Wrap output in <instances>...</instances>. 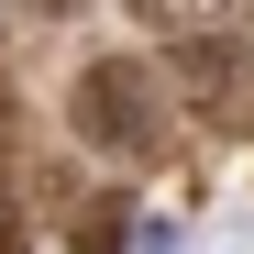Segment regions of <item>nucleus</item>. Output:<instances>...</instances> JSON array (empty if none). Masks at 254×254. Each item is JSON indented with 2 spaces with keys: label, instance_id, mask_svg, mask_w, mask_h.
Segmentation results:
<instances>
[{
  "label": "nucleus",
  "instance_id": "3",
  "mask_svg": "<svg viewBox=\"0 0 254 254\" xmlns=\"http://www.w3.org/2000/svg\"><path fill=\"white\" fill-rule=\"evenodd\" d=\"M210 254H254V210H243V221H221V232H210Z\"/></svg>",
  "mask_w": 254,
  "mask_h": 254
},
{
  "label": "nucleus",
  "instance_id": "4",
  "mask_svg": "<svg viewBox=\"0 0 254 254\" xmlns=\"http://www.w3.org/2000/svg\"><path fill=\"white\" fill-rule=\"evenodd\" d=\"M22 11H33V22H56V11H66V0H22Z\"/></svg>",
  "mask_w": 254,
  "mask_h": 254
},
{
  "label": "nucleus",
  "instance_id": "1",
  "mask_svg": "<svg viewBox=\"0 0 254 254\" xmlns=\"http://www.w3.org/2000/svg\"><path fill=\"white\" fill-rule=\"evenodd\" d=\"M66 133L89 144V155H111V166H144L155 144H166V89H155V66L144 56H89L66 77Z\"/></svg>",
  "mask_w": 254,
  "mask_h": 254
},
{
  "label": "nucleus",
  "instance_id": "2",
  "mask_svg": "<svg viewBox=\"0 0 254 254\" xmlns=\"http://www.w3.org/2000/svg\"><path fill=\"white\" fill-rule=\"evenodd\" d=\"M144 33H166V45H221V33L243 22V0H122Z\"/></svg>",
  "mask_w": 254,
  "mask_h": 254
}]
</instances>
